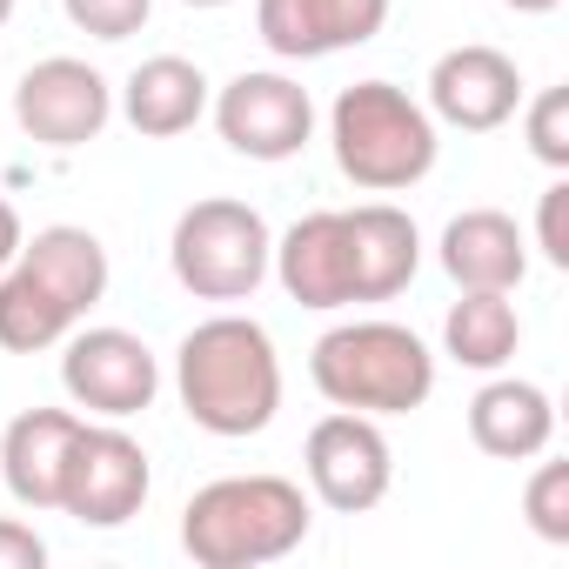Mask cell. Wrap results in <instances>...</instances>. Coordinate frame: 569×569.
<instances>
[{
	"mask_svg": "<svg viewBox=\"0 0 569 569\" xmlns=\"http://www.w3.org/2000/svg\"><path fill=\"white\" fill-rule=\"evenodd\" d=\"M174 396L194 429L241 442L261 436L281 409V356L254 316H208L174 349Z\"/></svg>",
	"mask_w": 569,
	"mask_h": 569,
	"instance_id": "1",
	"label": "cell"
},
{
	"mask_svg": "<svg viewBox=\"0 0 569 569\" xmlns=\"http://www.w3.org/2000/svg\"><path fill=\"white\" fill-rule=\"evenodd\" d=\"M108 296V248L101 234L54 221L34 241H21V254L0 268V349L34 356L68 342L88 309Z\"/></svg>",
	"mask_w": 569,
	"mask_h": 569,
	"instance_id": "2",
	"label": "cell"
},
{
	"mask_svg": "<svg viewBox=\"0 0 569 569\" xmlns=\"http://www.w3.org/2000/svg\"><path fill=\"white\" fill-rule=\"evenodd\" d=\"M309 496L289 476H221L188 496L181 509V549L201 569H261L309 542Z\"/></svg>",
	"mask_w": 569,
	"mask_h": 569,
	"instance_id": "3",
	"label": "cell"
},
{
	"mask_svg": "<svg viewBox=\"0 0 569 569\" xmlns=\"http://www.w3.org/2000/svg\"><path fill=\"white\" fill-rule=\"evenodd\" d=\"M329 148H336V168L356 188H369V194L416 188L436 168V154H442L436 114L409 88H396V81H356V88H342L336 108H329Z\"/></svg>",
	"mask_w": 569,
	"mask_h": 569,
	"instance_id": "4",
	"label": "cell"
},
{
	"mask_svg": "<svg viewBox=\"0 0 569 569\" xmlns=\"http://www.w3.org/2000/svg\"><path fill=\"white\" fill-rule=\"evenodd\" d=\"M309 376L336 409L409 416L436 396V356L402 322H342L309 349Z\"/></svg>",
	"mask_w": 569,
	"mask_h": 569,
	"instance_id": "5",
	"label": "cell"
},
{
	"mask_svg": "<svg viewBox=\"0 0 569 569\" xmlns=\"http://www.w3.org/2000/svg\"><path fill=\"white\" fill-rule=\"evenodd\" d=\"M268 254H274V234H268L261 208H248L234 194H208V201L181 208L174 241H168L174 281L194 302H248L268 281Z\"/></svg>",
	"mask_w": 569,
	"mask_h": 569,
	"instance_id": "6",
	"label": "cell"
},
{
	"mask_svg": "<svg viewBox=\"0 0 569 569\" xmlns=\"http://www.w3.org/2000/svg\"><path fill=\"white\" fill-rule=\"evenodd\" d=\"M148 489H154L148 449L121 422H81L68 469H61V516H74L88 529H121L141 516Z\"/></svg>",
	"mask_w": 569,
	"mask_h": 569,
	"instance_id": "7",
	"label": "cell"
},
{
	"mask_svg": "<svg viewBox=\"0 0 569 569\" xmlns=\"http://www.w3.org/2000/svg\"><path fill=\"white\" fill-rule=\"evenodd\" d=\"M302 469H309L316 502L336 509V516H369V509L389 496V482H396L389 436H382V422L362 416V409L322 416V422L309 429V442H302Z\"/></svg>",
	"mask_w": 569,
	"mask_h": 569,
	"instance_id": "8",
	"label": "cell"
},
{
	"mask_svg": "<svg viewBox=\"0 0 569 569\" xmlns=\"http://www.w3.org/2000/svg\"><path fill=\"white\" fill-rule=\"evenodd\" d=\"M214 128L234 154L248 161H296L316 134V101L302 81L274 74V68H248L214 94Z\"/></svg>",
	"mask_w": 569,
	"mask_h": 569,
	"instance_id": "9",
	"label": "cell"
},
{
	"mask_svg": "<svg viewBox=\"0 0 569 569\" xmlns=\"http://www.w3.org/2000/svg\"><path fill=\"white\" fill-rule=\"evenodd\" d=\"M61 389L74 396V409H88L101 422H128L154 402L161 362L128 329H74L68 356H61Z\"/></svg>",
	"mask_w": 569,
	"mask_h": 569,
	"instance_id": "10",
	"label": "cell"
},
{
	"mask_svg": "<svg viewBox=\"0 0 569 569\" xmlns=\"http://www.w3.org/2000/svg\"><path fill=\"white\" fill-rule=\"evenodd\" d=\"M14 121L28 141L41 148H81L114 121V88L101 68L74 61V54H48L21 74L14 88Z\"/></svg>",
	"mask_w": 569,
	"mask_h": 569,
	"instance_id": "11",
	"label": "cell"
},
{
	"mask_svg": "<svg viewBox=\"0 0 569 569\" xmlns=\"http://www.w3.org/2000/svg\"><path fill=\"white\" fill-rule=\"evenodd\" d=\"M522 108V74L502 48L489 41H469V48H449L436 68H429V114L442 128H462V134H496L502 121H516Z\"/></svg>",
	"mask_w": 569,
	"mask_h": 569,
	"instance_id": "12",
	"label": "cell"
},
{
	"mask_svg": "<svg viewBox=\"0 0 569 569\" xmlns=\"http://www.w3.org/2000/svg\"><path fill=\"white\" fill-rule=\"evenodd\" d=\"M389 21V0H254V34L281 61H329L369 48Z\"/></svg>",
	"mask_w": 569,
	"mask_h": 569,
	"instance_id": "13",
	"label": "cell"
},
{
	"mask_svg": "<svg viewBox=\"0 0 569 569\" xmlns=\"http://www.w3.org/2000/svg\"><path fill=\"white\" fill-rule=\"evenodd\" d=\"M274 281L289 289V302L302 309H349L356 302V254H349V214L342 208H316L302 214L268 254Z\"/></svg>",
	"mask_w": 569,
	"mask_h": 569,
	"instance_id": "14",
	"label": "cell"
},
{
	"mask_svg": "<svg viewBox=\"0 0 569 569\" xmlns=\"http://www.w3.org/2000/svg\"><path fill=\"white\" fill-rule=\"evenodd\" d=\"M88 416L74 409H21L0 436V482L14 489L21 509H61V469Z\"/></svg>",
	"mask_w": 569,
	"mask_h": 569,
	"instance_id": "15",
	"label": "cell"
},
{
	"mask_svg": "<svg viewBox=\"0 0 569 569\" xmlns=\"http://www.w3.org/2000/svg\"><path fill=\"white\" fill-rule=\"evenodd\" d=\"M442 274L456 289H502L516 296L529 274V241L516 228V214L502 208H462L442 228Z\"/></svg>",
	"mask_w": 569,
	"mask_h": 569,
	"instance_id": "16",
	"label": "cell"
},
{
	"mask_svg": "<svg viewBox=\"0 0 569 569\" xmlns=\"http://www.w3.org/2000/svg\"><path fill=\"white\" fill-rule=\"evenodd\" d=\"M349 214V254H356V302H389L402 296L422 268V228L396 201H362Z\"/></svg>",
	"mask_w": 569,
	"mask_h": 569,
	"instance_id": "17",
	"label": "cell"
},
{
	"mask_svg": "<svg viewBox=\"0 0 569 569\" xmlns=\"http://www.w3.org/2000/svg\"><path fill=\"white\" fill-rule=\"evenodd\" d=\"M556 436V402L549 389L522 376H496L469 396V442L496 462H536Z\"/></svg>",
	"mask_w": 569,
	"mask_h": 569,
	"instance_id": "18",
	"label": "cell"
},
{
	"mask_svg": "<svg viewBox=\"0 0 569 569\" xmlns=\"http://www.w3.org/2000/svg\"><path fill=\"white\" fill-rule=\"evenodd\" d=\"M121 114H128V128L141 141H174L208 114V74L194 61H181V54H154V61H141L128 74Z\"/></svg>",
	"mask_w": 569,
	"mask_h": 569,
	"instance_id": "19",
	"label": "cell"
},
{
	"mask_svg": "<svg viewBox=\"0 0 569 569\" xmlns=\"http://www.w3.org/2000/svg\"><path fill=\"white\" fill-rule=\"evenodd\" d=\"M442 349H449V362H462V369H476V376L509 369L516 349H522V316H516V302H509L502 289H462V302H456L449 322H442Z\"/></svg>",
	"mask_w": 569,
	"mask_h": 569,
	"instance_id": "20",
	"label": "cell"
},
{
	"mask_svg": "<svg viewBox=\"0 0 569 569\" xmlns=\"http://www.w3.org/2000/svg\"><path fill=\"white\" fill-rule=\"evenodd\" d=\"M522 516L542 542H569V462H536L522 482Z\"/></svg>",
	"mask_w": 569,
	"mask_h": 569,
	"instance_id": "21",
	"label": "cell"
},
{
	"mask_svg": "<svg viewBox=\"0 0 569 569\" xmlns=\"http://www.w3.org/2000/svg\"><path fill=\"white\" fill-rule=\"evenodd\" d=\"M522 141H529V154L542 161V168H569V88H542L536 101H529V114H522Z\"/></svg>",
	"mask_w": 569,
	"mask_h": 569,
	"instance_id": "22",
	"label": "cell"
},
{
	"mask_svg": "<svg viewBox=\"0 0 569 569\" xmlns=\"http://www.w3.org/2000/svg\"><path fill=\"white\" fill-rule=\"evenodd\" d=\"M61 8H68V21H74L81 34H94V41H128V34L148 28L154 0H61Z\"/></svg>",
	"mask_w": 569,
	"mask_h": 569,
	"instance_id": "23",
	"label": "cell"
},
{
	"mask_svg": "<svg viewBox=\"0 0 569 569\" xmlns=\"http://www.w3.org/2000/svg\"><path fill=\"white\" fill-rule=\"evenodd\" d=\"M536 248L549 268H569V181H549L536 201Z\"/></svg>",
	"mask_w": 569,
	"mask_h": 569,
	"instance_id": "24",
	"label": "cell"
},
{
	"mask_svg": "<svg viewBox=\"0 0 569 569\" xmlns=\"http://www.w3.org/2000/svg\"><path fill=\"white\" fill-rule=\"evenodd\" d=\"M41 562H48V542L34 536V522L0 516V569H41Z\"/></svg>",
	"mask_w": 569,
	"mask_h": 569,
	"instance_id": "25",
	"label": "cell"
},
{
	"mask_svg": "<svg viewBox=\"0 0 569 569\" xmlns=\"http://www.w3.org/2000/svg\"><path fill=\"white\" fill-rule=\"evenodd\" d=\"M21 241H28V234H21V214H14V201H0V268H8V261L21 254Z\"/></svg>",
	"mask_w": 569,
	"mask_h": 569,
	"instance_id": "26",
	"label": "cell"
},
{
	"mask_svg": "<svg viewBox=\"0 0 569 569\" xmlns=\"http://www.w3.org/2000/svg\"><path fill=\"white\" fill-rule=\"evenodd\" d=\"M502 8H516V14H556L562 0H502Z\"/></svg>",
	"mask_w": 569,
	"mask_h": 569,
	"instance_id": "27",
	"label": "cell"
},
{
	"mask_svg": "<svg viewBox=\"0 0 569 569\" xmlns=\"http://www.w3.org/2000/svg\"><path fill=\"white\" fill-rule=\"evenodd\" d=\"M181 8H228V0H181Z\"/></svg>",
	"mask_w": 569,
	"mask_h": 569,
	"instance_id": "28",
	"label": "cell"
},
{
	"mask_svg": "<svg viewBox=\"0 0 569 569\" xmlns=\"http://www.w3.org/2000/svg\"><path fill=\"white\" fill-rule=\"evenodd\" d=\"M14 21V0H0V28H8Z\"/></svg>",
	"mask_w": 569,
	"mask_h": 569,
	"instance_id": "29",
	"label": "cell"
}]
</instances>
